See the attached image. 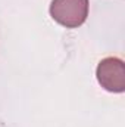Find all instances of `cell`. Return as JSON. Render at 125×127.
I'll return each instance as SVG.
<instances>
[{
    "mask_svg": "<svg viewBox=\"0 0 125 127\" xmlns=\"http://www.w3.org/2000/svg\"><path fill=\"white\" fill-rule=\"evenodd\" d=\"M50 16L65 28H78L88 16V0H52Z\"/></svg>",
    "mask_w": 125,
    "mask_h": 127,
    "instance_id": "obj_1",
    "label": "cell"
},
{
    "mask_svg": "<svg viewBox=\"0 0 125 127\" xmlns=\"http://www.w3.org/2000/svg\"><path fill=\"white\" fill-rule=\"evenodd\" d=\"M96 77L99 84L112 93H122L125 90V65L119 58H104L102 59L97 69Z\"/></svg>",
    "mask_w": 125,
    "mask_h": 127,
    "instance_id": "obj_2",
    "label": "cell"
}]
</instances>
